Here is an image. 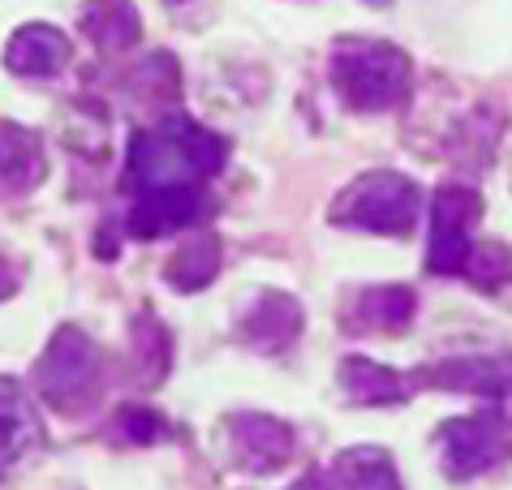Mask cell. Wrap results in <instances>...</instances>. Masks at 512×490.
Segmentation results:
<instances>
[{
    "label": "cell",
    "instance_id": "obj_18",
    "mask_svg": "<svg viewBox=\"0 0 512 490\" xmlns=\"http://www.w3.org/2000/svg\"><path fill=\"white\" fill-rule=\"evenodd\" d=\"M9 293H13V271L0 263V297H9Z\"/></svg>",
    "mask_w": 512,
    "mask_h": 490
},
{
    "label": "cell",
    "instance_id": "obj_3",
    "mask_svg": "<svg viewBox=\"0 0 512 490\" xmlns=\"http://www.w3.org/2000/svg\"><path fill=\"white\" fill-rule=\"evenodd\" d=\"M414 215H418V185L396 177V172H371V177H358L336 198L332 220L371 228V233L383 237H401L414 228Z\"/></svg>",
    "mask_w": 512,
    "mask_h": 490
},
{
    "label": "cell",
    "instance_id": "obj_5",
    "mask_svg": "<svg viewBox=\"0 0 512 490\" xmlns=\"http://www.w3.org/2000/svg\"><path fill=\"white\" fill-rule=\"evenodd\" d=\"M439 452L452 478H474L512 456V430L500 413H474L439 426Z\"/></svg>",
    "mask_w": 512,
    "mask_h": 490
},
{
    "label": "cell",
    "instance_id": "obj_1",
    "mask_svg": "<svg viewBox=\"0 0 512 490\" xmlns=\"http://www.w3.org/2000/svg\"><path fill=\"white\" fill-rule=\"evenodd\" d=\"M224 164V142L207 129H198L186 117H168L151 134H138L130 142V164H125V185L134 194H160V190H198L211 172Z\"/></svg>",
    "mask_w": 512,
    "mask_h": 490
},
{
    "label": "cell",
    "instance_id": "obj_11",
    "mask_svg": "<svg viewBox=\"0 0 512 490\" xmlns=\"http://www.w3.org/2000/svg\"><path fill=\"white\" fill-rule=\"evenodd\" d=\"M297 327H302V310H297V301L284 297V293H263L259 306H254L246 314V323H241V336H246L254 349L276 353L297 336Z\"/></svg>",
    "mask_w": 512,
    "mask_h": 490
},
{
    "label": "cell",
    "instance_id": "obj_2",
    "mask_svg": "<svg viewBox=\"0 0 512 490\" xmlns=\"http://www.w3.org/2000/svg\"><path fill=\"white\" fill-rule=\"evenodd\" d=\"M332 86L349 108L383 112L409 91V56L383 39H340L332 52Z\"/></svg>",
    "mask_w": 512,
    "mask_h": 490
},
{
    "label": "cell",
    "instance_id": "obj_14",
    "mask_svg": "<svg viewBox=\"0 0 512 490\" xmlns=\"http://www.w3.org/2000/svg\"><path fill=\"white\" fill-rule=\"evenodd\" d=\"M345 392L353 400H371V405H392V400H405L409 387L396 370L353 357V362H345Z\"/></svg>",
    "mask_w": 512,
    "mask_h": 490
},
{
    "label": "cell",
    "instance_id": "obj_16",
    "mask_svg": "<svg viewBox=\"0 0 512 490\" xmlns=\"http://www.w3.org/2000/svg\"><path fill=\"white\" fill-rule=\"evenodd\" d=\"M362 323L358 327H371V331H401L414 314V293L401 284H379L371 293H362Z\"/></svg>",
    "mask_w": 512,
    "mask_h": 490
},
{
    "label": "cell",
    "instance_id": "obj_13",
    "mask_svg": "<svg viewBox=\"0 0 512 490\" xmlns=\"http://www.w3.org/2000/svg\"><path fill=\"white\" fill-rule=\"evenodd\" d=\"M82 31L104 52L130 48L138 39V13L130 0H91V5L82 9Z\"/></svg>",
    "mask_w": 512,
    "mask_h": 490
},
{
    "label": "cell",
    "instance_id": "obj_15",
    "mask_svg": "<svg viewBox=\"0 0 512 490\" xmlns=\"http://www.w3.org/2000/svg\"><path fill=\"white\" fill-rule=\"evenodd\" d=\"M220 271V245L203 237V241H186L181 250L173 254V263H168V284L181 288V293H194V288L211 284V276Z\"/></svg>",
    "mask_w": 512,
    "mask_h": 490
},
{
    "label": "cell",
    "instance_id": "obj_10",
    "mask_svg": "<svg viewBox=\"0 0 512 490\" xmlns=\"http://www.w3.org/2000/svg\"><path fill=\"white\" fill-rule=\"evenodd\" d=\"M44 177V147L22 125H0V194H22Z\"/></svg>",
    "mask_w": 512,
    "mask_h": 490
},
{
    "label": "cell",
    "instance_id": "obj_7",
    "mask_svg": "<svg viewBox=\"0 0 512 490\" xmlns=\"http://www.w3.org/2000/svg\"><path fill=\"white\" fill-rule=\"evenodd\" d=\"M233 448L237 460L254 473H272L284 465L293 452V430L276 422V417H259V413H241L233 422Z\"/></svg>",
    "mask_w": 512,
    "mask_h": 490
},
{
    "label": "cell",
    "instance_id": "obj_17",
    "mask_svg": "<svg viewBox=\"0 0 512 490\" xmlns=\"http://www.w3.org/2000/svg\"><path fill=\"white\" fill-rule=\"evenodd\" d=\"M465 271L482 288L504 284V280H512V250H508V245H478V250H469Z\"/></svg>",
    "mask_w": 512,
    "mask_h": 490
},
{
    "label": "cell",
    "instance_id": "obj_9",
    "mask_svg": "<svg viewBox=\"0 0 512 490\" xmlns=\"http://www.w3.org/2000/svg\"><path fill=\"white\" fill-rule=\"evenodd\" d=\"M69 61V39L56 26H26L13 35L5 65L22 78H52L56 69Z\"/></svg>",
    "mask_w": 512,
    "mask_h": 490
},
{
    "label": "cell",
    "instance_id": "obj_6",
    "mask_svg": "<svg viewBox=\"0 0 512 490\" xmlns=\"http://www.w3.org/2000/svg\"><path fill=\"white\" fill-rule=\"evenodd\" d=\"M478 207L482 198L465 185H444L435 194V211H431V271H444V276H457L469 263V250H474V224H478Z\"/></svg>",
    "mask_w": 512,
    "mask_h": 490
},
{
    "label": "cell",
    "instance_id": "obj_8",
    "mask_svg": "<svg viewBox=\"0 0 512 490\" xmlns=\"http://www.w3.org/2000/svg\"><path fill=\"white\" fill-rule=\"evenodd\" d=\"M39 439H44V430H39L31 400L22 396V387L13 379H0V473L18 465L22 456H31Z\"/></svg>",
    "mask_w": 512,
    "mask_h": 490
},
{
    "label": "cell",
    "instance_id": "obj_12",
    "mask_svg": "<svg viewBox=\"0 0 512 490\" xmlns=\"http://www.w3.org/2000/svg\"><path fill=\"white\" fill-rule=\"evenodd\" d=\"M323 490H401V478L379 448H353L332 460Z\"/></svg>",
    "mask_w": 512,
    "mask_h": 490
},
{
    "label": "cell",
    "instance_id": "obj_4",
    "mask_svg": "<svg viewBox=\"0 0 512 490\" xmlns=\"http://www.w3.org/2000/svg\"><path fill=\"white\" fill-rule=\"evenodd\" d=\"M39 392L48 396V405L78 413L87 409L99 392V353L95 344L82 336L78 327H61L52 340V349L44 353V362L35 370Z\"/></svg>",
    "mask_w": 512,
    "mask_h": 490
}]
</instances>
